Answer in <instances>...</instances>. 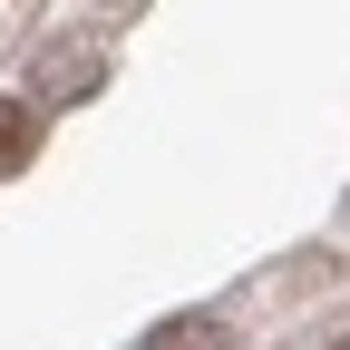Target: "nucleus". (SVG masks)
<instances>
[{"label": "nucleus", "instance_id": "nucleus-1", "mask_svg": "<svg viewBox=\"0 0 350 350\" xmlns=\"http://www.w3.org/2000/svg\"><path fill=\"white\" fill-rule=\"evenodd\" d=\"M29 146H39V107L29 98H0V165H20Z\"/></svg>", "mask_w": 350, "mask_h": 350}]
</instances>
